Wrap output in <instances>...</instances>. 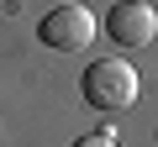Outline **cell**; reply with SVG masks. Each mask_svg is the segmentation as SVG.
I'll return each instance as SVG.
<instances>
[{"label": "cell", "instance_id": "obj_1", "mask_svg": "<svg viewBox=\"0 0 158 147\" xmlns=\"http://www.w3.org/2000/svg\"><path fill=\"white\" fill-rule=\"evenodd\" d=\"M137 68L127 58H95L85 68V79H79V95H85L95 110H127L137 100Z\"/></svg>", "mask_w": 158, "mask_h": 147}, {"label": "cell", "instance_id": "obj_2", "mask_svg": "<svg viewBox=\"0 0 158 147\" xmlns=\"http://www.w3.org/2000/svg\"><path fill=\"white\" fill-rule=\"evenodd\" d=\"M37 37H42V47H53V53H85V47L95 42V11L79 6V0L53 6V11L37 21Z\"/></svg>", "mask_w": 158, "mask_h": 147}, {"label": "cell", "instance_id": "obj_3", "mask_svg": "<svg viewBox=\"0 0 158 147\" xmlns=\"http://www.w3.org/2000/svg\"><path fill=\"white\" fill-rule=\"evenodd\" d=\"M106 32H111V42L116 47H148L153 37H158V6L153 0H116L111 6V16H106Z\"/></svg>", "mask_w": 158, "mask_h": 147}, {"label": "cell", "instance_id": "obj_4", "mask_svg": "<svg viewBox=\"0 0 158 147\" xmlns=\"http://www.w3.org/2000/svg\"><path fill=\"white\" fill-rule=\"evenodd\" d=\"M74 147H121V142H116L111 131H90V137H79Z\"/></svg>", "mask_w": 158, "mask_h": 147}, {"label": "cell", "instance_id": "obj_5", "mask_svg": "<svg viewBox=\"0 0 158 147\" xmlns=\"http://www.w3.org/2000/svg\"><path fill=\"white\" fill-rule=\"evenodd\" d=\"M153 6H158V0H153Z\"/></svg>", "mask_w": 158, "mask_h": 147}]
</instances>
